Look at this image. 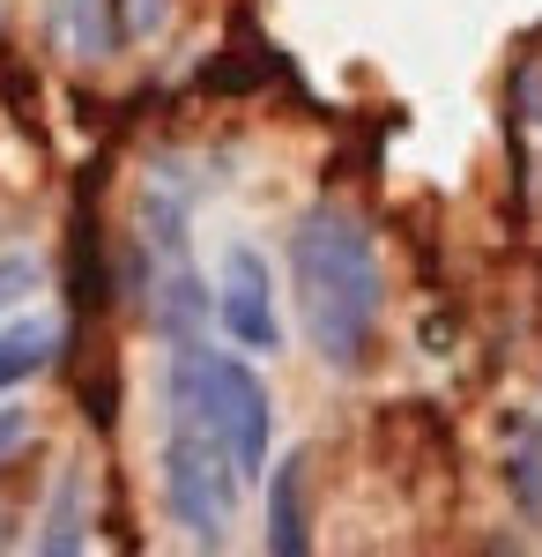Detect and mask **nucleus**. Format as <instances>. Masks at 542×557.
Wrapping results in <instances>:
<instances>
[{
    "label": "nucleus",
    "mask_w": 542,
    "mask_h": 557,
    "mask_svg": "<svg viewBox=\"0 0 542 557\" xmlns=\"http://www.w3.org/2000/svg\"><path fill=\"white\" fill-rule=\"evenodd\" d=\"M268 557H312V491H305V454L268 469Z\"/></svg>",
    "instance_id": "nucleus-5"
},
{
    "label": "nucleus",
    "mask_w": 542,
    "mask_h": 557,
    "mask_svg": "<svg viewBox=\"0 0 542 557\" xmlns=\"http://www.w3.org/2000/svg\"><path fill=\"white\" fill-rule=\"evenodd\" d=\"M291 283H297V312H305V343L320 349V364L334 372H357L372 357V335H379V246L365 231V215L320 209L297 215L291 231Z\"/></svg>",
    "instance_id": "nucleus-1"
},
{
    "label": "nucleus",
    "mask_w": 542,
    "mask_h": 557,
    "mask_svg": "<svg viewBox=\"0 0 542 557\" xmlns=\"http://www.w3.org/2000/svg\"><path fill=\"white\" fill-rule=\"evenodd\" d=\"M157 469H164V513L178 520V535L194 550H223L246 483L231 469L223 438L201 424V409L178 386H164V454H157Z\"/></svg>",
    "instance_id": "nucleus-2"
},
{
    "label": "nucleus",
    "mask_w": 542,
    "mask_h": 557,
    "mask_svg": "<svg viewBox=\"0 0 542 557\" xmlns=\"http://www.w3.org/2000/svg\"><path fill=\"white\" fill-rule=\"evenodd\" d=\"M38 283H45L38 253H0V320H8V312H23V305L38 298Z\"/></svg>",
    "instance_id": "nucleus-9"
},
{
    "label": "nucleus",
    "mask_w": 542,
    "mask_h": 557,
    "mask_svg": "<svg viewBox=\"0 0 542 557\" xmlns=\"http://www.w3.org/2000/svg\"><path fill=\"white\" fill-rule=\"evenodd\" d=\"M164 386H178V394L201 409V424L223 438V454H231L238 483L268 475V446H275V401H268V380L252 372L246 357H231V349H201V343H178V349H171Z\"/></svg>",
    "instance_id": "nucleus-3"
},
{
    "label": "nucleus",
    "mask_w": 542,
    "mask_h": 557,
    "mask_svg": "<svg viewBox=\"0 0 542 557\" xmlns=\"http://www.w3.org/2000/svg\"><path fill=\"white\" fill-rule=\"evenodd\" d=\"M30 557H89V483L83 475H60V491H52V506H45V520H38Z\"/></svg>",
    "instance_id": "nucleus-6"
},
{
    "label": "nucleus",
    "mask_w": 542,
    "mask_h": 557,
    "mask_svg": "<svg viewBox=\"0 0 542 557\" xmlns=\"http://www.w3.org/2000/svg\"><path fill=\"white\" fill-rule=\"evenodd\" d=\"M505 491H513L520 520H542V424L535 417L505 424Z\"/></svg>",
    "instance_id": "nucleus-7"
},
{
    "label": "nucleus",
    "mask_w": 542,
    "mask_h": 557,
    "mask_svg": "<svg viewBox=\"0 0 542 557\" xmlns=\"http://www.w3.org/2000/svg\"><path fill=\"white\" fill-rule=\"evenodd\" d=\"M52 349H60V335H52L45 320H15V327H0V394H15L23 380H38L45 364H52Z\"/></svg>",
    "instance_id": "nucleus-8"
},
{
    "label": "nucleus",
    "mask_w": 542,
    "mask_h": 557,
    "mask_svg": "<svg viewBox=\"0 0 542 557\" xmlns=\"http://www.w3.org/2000/svg\"><path fill=\"white\" fill-rule=\"evenodd\" d=\"M23 431H30V417H23V409H0V461L23 446Z\"/></svg>",
    "instance_id": "nucleus-10"
},
{
    "label": "nucleus",
    "mask_w": 542,
    "mask_h": 557,
    "mask_svg": "<svg viewBox=\"0 0 542 557\" xmlns=\"http://www.w3.org/2000/svg\"><path fill=\"white\" fill-rule=\"evenodd\" d=\"M215 327L231 335L238 349L268 357L283 343V312H275V275L252 246H231L223 268H215Z\"/></svg>",
    "instance_id": "nucleus-4"
}]
</instances>
